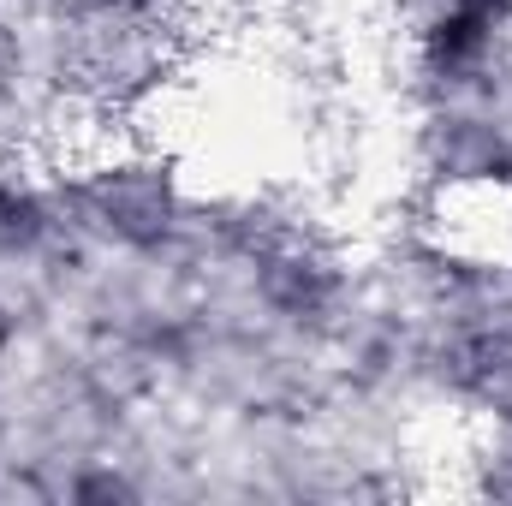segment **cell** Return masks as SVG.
Returning <instances> with one entry per match:
<instances>
[{
	"label": "cell",
	"instance_id": "4",
	"mask_svg": "<svg viewBox=\"0 0 512 506\" xmlns=\"http://www.w3.org/2000/svg\"><path fill=\"white\" fill-rule=\"evenodd\" d=\"M102 6H149V0H102Z\"/></svg>",
	"mask_w": 512,
	"mask_h": 506
},
{
	"label": "cell",
	"instance_id": "3",
	"mask_svg": "<svg viewBox=\"0 0 512 506\" xmlns=\"http://www.w3.org/2000/svg\"><path fill=\"white\" fill-rule=\"evenodd\" d=\"M78 495H84V501H108V495H131V489L120 477H90V483H78Z\"/></svg>",
	"mask_w": 512,
	"mask_h": 506
},
{
	"label": "cell",
	"instance_id": "1",
	"mask_svg": "<svg viewBox=\"0 0 512 506\" xmlns=\"http://www.w3.org/2000/svg\"><path fill=\"white\" fill-rule=\"evenodd\" d=\"M495 24H501V18H489V12L453 0V6L429 24V42H423V48H429V66L447 72V78L483 66V54H489V42H495Z\"/></svg>",
	"mask_w": 512,
	"mask_h": 506
},
{
	"label": "cell",
	"instance_id": "2",
	"mask_svg": "<svg viewBox=\"0 0 512 506\" xmlns=\"http://www.w3.org/2000/svg\"><path fill=\"white\" fill-rule=\"evenodd\" d=\"M42 227H48L42 203L30 191H18V185H0V245H12V251L18 245H36Z\"/></svg>",
	"mask_w": 512,
	"mask_h": 506
}]
</instances>
